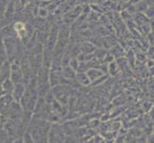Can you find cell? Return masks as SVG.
Here are the masks:
<instances>
[{"instance_id": "cell-1", "label": "cell", "mask_w": 154, "mask_h": 143, "mask_svg": "<svg viewBox=\"0 0 154 143\" xmlns=\"http://www.w3.org/2000/svg\"><path fill=\"white\" fill-rule=\"evenodd\" d=\"M52 123L46 120L32 118L27 132L35 143H48V135Z\"/></svg>"}, {"instance_id": "cell-2", "label": "cell", "mask_w": 154, "mask_h": 143, "mask_svg": "<svg viewBox=\"0 0 154 143\" xmlns=\"http://www.w3.org/2000/svg\"><path fill=\"white\" fill-rule=\"evenodd\" d=\"M72 90H74L72 87L60 84V85L51 88L50 92L57 101H58L64 107H68L69 100H70L72 95Z\"/></svg>"}, {"instance_id": "cell-3", "label": "cell", "mask_w": 154, "mask_h": 143, "mask_svg": "<svg viewBox=\"0 0 154 143\" xmlns=\"http://www.w3.org/2000/svg\"><path fill=\"white\" fill-rule=\"evenodd\" d=\"M65 133L62 126L58 123H53L48 135V143H65Z\"/></svg>"}, {"instance_id": "cell-4", "label": "cell", "mask_w": 154, "mask_h": 143, "mask_svg": "<svg viewBox=\"0 0 154 143\" xmlns=\"http://www.w3.org/2000/svg\"><path fill=\"white\" fill-rule=\"evenodd\" d=\"M10 79L14 82V85L18 83H23V73L17 63H11Z\"/></svg>"}, {"instance_id": "cell-5", "label": "cell", "mask_w": 154, "mask_h": 143, "mask_svg": "<svg viewBox=\"0 0 154 143\" xmlns=\"http://www.w3.org/2000/svg\"><path fill=\"white\" fill-rule=\"evenodd\" d=\"M14 102V100L12 97V94H5L0 97V114L1 115H7Z\"/></svg>"}, {"instance_id": "cell-6", "label": "cell", "mask_w": 154, "mask_h": 143, "mask_svg": "<svg viewBox=\"0 0 154 143\" xmlns=\"http://www.w3.org/2000/svg\"><path fill=\"white\" fill-rule=\"evenodd\" d=\"M25 90H26V85L24 83L15 84L13 92H12V97L15 102H17V103L20 102V100L22 98L23 94L25 93Z\"/></svg>"}, {"instance_id": "cell-7", "label": "cell", "mask_w": 154, "mask_h": 143, "mask_svg": "<svg viewBox=\"0 0 154 143\" xmlns=\"http://www.w3.org/2000/svg\"><path fill=\"white\" fill-rule=\"evenodd\" d=\"M86 75H87V76L90 79V81H91V83H92L94 81H96L97 79H99L100 77H102L103 76H104L105 73H103L102 71L100 70V69L91 68L86 72Z\"/></svg>"}, {"instance_id": "cell-8", "label": "cell", "mask_w": 154, "mask_h": 143, "mask_svg": "<svg viewBox=\"0 0 154 143\" xmlns=\"http://www.w3.org/2000/svg\"><path fill=\"white\" fill-rule=\"evenodd\" d=\"M76 80L79 85L83 86V87L90 86V84H91V81H90L89 77L87 76L86 73H76Z\"/></svg>"}, {"instance_id": "cell-9", "label": "cell", "mask_w": 154, "mask_h": 143, "mask_svg": "<svg viewBox=\"0 0 154 143\" xmlns=\"http://www.w3.org/2000/svg\"><path fill=\"white\" fill-rule=\"evenodd\" d=\"M76 73L77 72L74 71L69 65L61 68V76L66 79H70V80L76 79Z\"/></svg>"}, {"instance_id": "cell-10", "label": "cell", "mask_w": 154, "mask_h": 143, "mask_svg": "<svg viewBox=\"0 0 154 143\" xmlns=\"http://www.w3.org/2000/svg\"><path fill=\"white\" fill-rule=\"evenodd\" d=\"M1 85V88L3 89V91L5 92V94H12L14 87V82L11 80L10 78L5 79V80L0 84Z\"/></svg>"}, {"instance_id": "cell-11", "label": "cell", "mask_w": 154, "mask_h": 143, "mask_svg": "<svg viewBox=\"0 0 154 143\" xmlns=\"http://www.w3.org/2000/svg\"><path fill=\"white\" fill-rule=\"evenodd\" d=\"M133 17H134V21L135 22L138 24V25H141V26H143V25H145V24H147V23H149L148 22V20L147 18H146V15L143 13H136L134 15H133Z\"/></svg>"}, {"instance_id": "cell-12", "label": "cell", "mask_w": 154, "mask_h": 143, "mask_svg": "<svg viewBox=\"0 0 154 143\" xmlns=\"http://www.w3.org/2000/svg\"><path fill=\"white\" fill-rule=\"evenodd\" d=\"M120 71V68H119V65H118V63L113 61V62H111L108 64L107 66V73H108V75H111L112 76H115L118 75V73Z\"/></svg>"}, {"instance_id": "cell-13", "label": "cell", "mask_w": 154, "mask_h": 143, "mask_svg": "<svg viewBox=\"0 0 154 143\" xmlns=\"http://www.w3.org/2000/svg\"><path fill=\"white\" fill-rule=\"evenodd\" d=\"M144 14L146 15L148 20L154 19V6H148L147 9L145 10Z\"/></svg>"}, {"instance_id": "cell-14", "label": "cell", "mask_w": 154, "mask_h": 143, "mask_svg": "<svg viewBox=\"0 0 154 143\" xmlns=\"http://www.w3.org/2000/svg\"><path fill=\"white\" fill-rule=\"evenodd\" d=\"M79 60L77 59V57H72L71 58V60L70 62H69V66H70L74 71H76L78 70V67H79Z\"/></svg>"}, {"instance_id": "cell-15", "label": "cell", "mask_w": 154, "mask_h": 143, "mask_svg": "<svg viewBox=\"0 0 154 143\" xmlns=\"http://www.w3.org/2000/svg\"><path fill=\"white\" fill-rule=\"evenodd\" d=\"M22 139H23V143H35L34 139H32L31 135L28 133L27 131H26V133L23 135V136H22Z\"/></svg>"}, {"instance_id": "cell-16", "label": "cell", "mask_w": 154, "mask_h": 143, "mask_svg": "<svg viewBox=\"0 0 154 143\" xmlns=\"http://www.w3.org/2000/svg\"><path fill=\"white\" fill-rule=\"evenodd\" d=\"M13 143H23V139H22V137H17V139H15Z\"/></svg>"}, {"instance_id": "cell-17", "label": "cell", "mask_w": 154, "mask_h": 143, "mask_svg": "<svg viewBox=\"0 0 154 143\" xmlns=\"http://www.w3.org/2000/svg\"><path fill=\"white\" fill-rule=\"evenodd\" d=\"M142 0H131V3H133V5L135 6V5H137L139 2H141Z\"/></svg>"}, {"instance_id": "cell-18", "label": "cell", "mask_w": 154, "mask_h": 143, "mask_svg": "<svg viewBox=\"0 0 154 143\" xmlns=\"http://www.w3.org/2000/svg\"><path fill=\"white\" fill-rule=\"evenodd\" d=\"M3 94H5V92L3 91V89L1 88V85H0V97H1Z\"/></svg>"}, {"instance_id": "cell-19", "label": "cell", "mask_w": 154, "mask_h": 143, "mask_svg": "<svg viewBox=\"0 0 154 143\" xmlns=\"http://www.w3.org/2000/svg\"><path fill=\"white\" fill-rule=\"evenodd\" d=\"M148 143H154V136H151L149 139H148Z\"/></svg>"}, {"instance_id": "cell-20", "label": "cell", "mask_w": 154, "mask_h": 143, "mask_svg": "<svg viewBox=\"0 0 154 143\" xmlns=\"http://www.w3.org/2000/svg\"><path fill=\"white\" fill-rule=\"evenodd\" d=\"M151 31L154 34V21L152 22V26H151Z\"/></svg>"}]
</instances>
